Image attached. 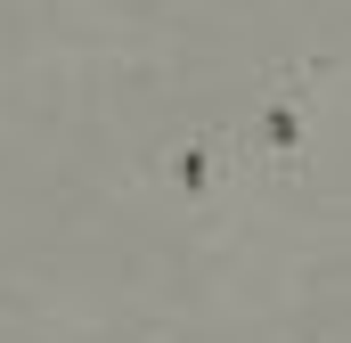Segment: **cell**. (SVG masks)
Wrapping results in <instances>:
<instances>
[{
	"mask_svg": "<svg viewBox=\"0 0 351 343\" xmlns=\"http://www.w3.org/2000/svg\"><path fill=\"white\" fill-rule=\"evenodd\" d=\"M311 123H319V74L311 66H269L254 106L229 123V147H237V172L254 164L262 188H294L302 164H311Z\"/></svg>",
	"mask_w": 351,
	"mask_h": 343,
	"instance_id": "1",
	"label": "cell"
},
{
	"mask_svg": "<svg viewBox=\"0 0 351 343\" xmlns=\"http://www.w3.org/2000/svg\"><path fill=\"white\" fill-rule=\"evenodd\" d=\"M156 180L180 204H213L221 188H237V147L229 131H180L172 147H156Z\"/></svg>",
	"mask_w": 351,
	"mask_h": 343,
	"instance_id": "2",
	"label": "cell"
}]
</instances>
